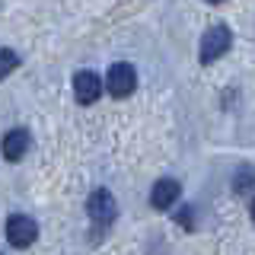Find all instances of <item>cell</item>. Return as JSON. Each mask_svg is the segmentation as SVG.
Returning a JSON list of instances; mask_svg holds the SVG:
<instances>
[{"label": "cell", "instance_id": "1", "mask_svg": "<svg viewBox=\"0 0 255 255\" xmlns=\"http://www.w3.org/2000/svg\"><path fill=\"white\" fill-rule=\"evenodd\" d=\"M230 45H233V29L230 26H211L201 35V45H198V61L201 64H214L217 58L230 51Z\"/></svg>", "mask_w": 255, "mask_h": 255}, {"label": "cell", "instance_id": "2", "mask_svg": "<svg viewBox=\"0 0 255 255\" xmlns=\"http://www.w3.org/2000/svg\"><path fill=\"white\" fill-rule=\"evenodd\" d=\"M106 90L115 96V99H125V96H131L137 90V70L131 67V64H112L109 67V77H106Z\"/></svg>", "mask_w": 255, "mask_h": 255}, {"label": "cell", "instance_id": "10", "mask_svg": "<svg viewBox=\"0 0 255 255\" xmlns=\"http://www.w3.org/2000/svg\"><path fill=\"white\" fill-rule=\"evenodd\" d=\"M179 220H182V227H191V211H188V207L179 214Z\"/></svg>", "mask_w": 255, "mask_h": 255}, {"label": "cell", "instance_id": "11", "mask_svg": "<svg viewBox=\"0 0 255 255\" xmlns=\"http://www.w3.org/2000/svg\"><path fill=\"white\" fill-rule=\"evenodd\" d=\"M252 220H255V198H252Z\"/></svg>", "mask_w": 255, "mask_h": 255}, {"label": "cell", "instance_id": "6", "mask_svg": "<svg viewBox=\"0 0 255 255\" xmlns=\"http://www.w3.org/2000/svg\"><path fill=\"white\" fill-rule=\"evenodd\" d=\"M29 143H32V137H29L26 128H13V131H6V134H3L0 153H3L6 163H19V159L29 153Z\"/></svg>", "mask_w": 255, "mask_h": 255}, {"label": "cell", "instance_id": "3", "mask_svg": "<svg viewBox=\"0 0 255 255\" xmlns=\"http://www.w3.org/2000/svg\"><path fill=\"white\" fill-rule=\"evenodd\" d=\"M38 239V223L26 217V214H13L6 220V243L16 246V249H29L32 243Z\"/></svg>", "mask_w": 255, "mask_h": 255}, {"label": "cell", "instance_id": "4", "mask_svg": "<svg viewBox=\"0 0 255 255\" xmlns=\"http://www.w3.org/2000/svg\"><path fill=\"white\" fill-rule=\"evenodd\" d=\"M86 214H90V220H96V223H109V220H115V214H118L115 195H112L109 188H96L93 195L86 198Z\"/></svg>", "mask_w": 255, "mask_h": 255}, {"label": "cell", "instance_id": "7", "mask_svg": "<svg viewBox=\"0 0 255 255\" xmlns=\"http://www.w3.org/2000/svg\"><path fill=\"white\" fill-rule=\"evenodd\" d=\"M179 195H182V185L175 179H159L156 185L150 188V204H153L156 211H169V207H175Z\"/></svg>", "mask_w": 255, "mask_h": 255}, {"label": "cell", "instance_id": "5", "mask_svg": "<svg viewBox=\"0 0 255 255\" xmlns=\"http://www.w3.org/2000/svg\"><path fill=\"white\" fill-rule=\"evenodd\" d=\"M99 96H102L99 74H93V70H80V74H74V99L80 102V106H93Z\"/></svg>", "mask_w": 255, "mask_h": 255}, {"label": "cell", "instance_id": "12", "mask_svg": "<svg viewBox=\"0 0 255 255\" xmlns=\"http://www.w3.org/2000/svg\"><path fill=\"white\" fill-rule=\"evenodd\" d=\"M207 3H223V0H207Z\"/></svg>", "mask_w": 255, "mask_h": 255}, {"label": "cell", "instance_id": "8", "mask_svg": "<svg viewBox=\"0 0 255 255\" xmlns=\"http://www.w3.org/2000/svg\"><path fill=\"white\" fill-rule=\"evenodd\" d=\"M252 188H255V169L252 166H239L233 175V191L236 195H249Z\"/></svg>", "mask_w": 255, "mask_h": 255}, {"label": "cell", "instance_id": "9", "mask_svg": "<svg viewBox=\"0 0 255 255\" xmlns=\"http://www.w3.org/2000/svg\"><path fill=\"white\" fill-rule=\"evenodd\" d=\"M16 67H19V54H16L13 48H3V51H0V80L10 77Z\"/></svg>", "mask_w": 255, "mask_h": 255}]
</instances>
